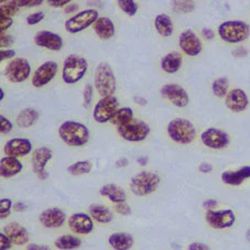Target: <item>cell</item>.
Wrapping results in <instances>:
<instances>
[{"label":"cell","mask_w":250,"mask_h":250,"mask_svg":"<svg viewBox=\"0 0 250 250\" xmlns=\"http://www.w3.org/2000/svg\"><path fill=\"white\" fill-rule=\"evenodd\" d=\"M59 136L70 146H82L89 140V130L85 125L67 120L59 128Z\"/></svg>","instance_id":"cell-1"},{"label":"cell","mask_w":250,"mask_h":250,"mask_svg":"<svg viewBox=\"0 0 250 250\" xmlns=\"http://www.w3.org/2000/svg\"><path fill=\"white\" fill-rule=\"evenodd\" d=\"M167 135L176 144L188 145L195 139L196 129L189 120L176 118L167 125Z\"/></svg>","instance_id":"cell-2"},{"label":"cell","mask_w":250,"mask_h":250,"mask_svg":"<svg viewBox=\"0 0 250 250\" xmlns=\"http://www.w3.org/2000/svg\"><path fill=\"white\" fill-rule=\"evenodd\" d=\"M160 182L161 179L157 173L142 171L131 178L130 189L137 196H146L156 192Z\"/></svg>","instance_id":"cell-3"},{"label":"cell","mask_w":250,"mask_h":250,"mask_svg":"<svg viewBox=\"0 0 250 250\" xmlns=\"http://www.w3.org/2000/svg\"><path fill=\"white\" fill-rule=\"evenodd\" d=\"M218 34L223 41L239 43L245 41L250 36V27L248 23L240 20L226 21L219 24Z\"/></svg>","instance_id":"cell-4"},{"label":"cell","mask_w":250,"mask_h":250,"mask_svg":"<svg viewBox=\"0 0 250 250\" xmlns=\"http://www.w3.org/2000/svg\"><path fill=\"white\" fill-rule=\"evenodd\" d=\"M95 87L103 97L113 96L116 92V77L108 63L102 62L96 67Z\"/></svg>","instance_id":"cell-5"},{"label":"cell","mask_w":250,"mask_h":250,"mask_svg":"<svg viewBox=\"0 0 250 250\" xmlns=\"http://www.w3.org/2000/svg\"><path fill=\"white\" fill-rule=\"evenodd\" d=\"M87 71V61L80 55H68L63 64L62 79L66 84H75Z\"/></svg>","instance_id":"cell-6"},{"label":"cell","mask_w":250,"mask_h":250,"mask_svg":"<svg viewBox=\"0 0 250 250\" xmlns=\"http://www.w3.org/2000/svg\"><path fill=\"white\" fill-rule=\"evenodd\" d=\"M98 19V12L94 9L83 10L68 19L65 22V29L70 33H77L88 28L90 24L96 22Z\"/></svg>","instance_id":"cell-7"},{"label":"cell","mask_w":250,"mask_h":250,"mask_svg":"<svg viewBox=\"0 0 250 250\" xmlns=\"http://www.w3.org/2000/svg\"><path fill=\"white\" fill-rule=\"evenodd\" d=\"M119 102L118 99L114 96L103 97L94 108V119L99 124H104L109 122L113 118L116 111L118 110Z\"/></svg>","instance_id":"cell-8"},{"label":"cell","mask_w":250,"mask_h":250,"mask_svg":"<svg viewBox=\"0 0 250 250\" xmlns=\"http://www.w3.org/2000/svg\"><path fill=\"white\" fill-rule=\"evenodd\" d=\"M31 73V66L25 59L17 58L8 64L5 75L12 83H21L28 79Z\"/></svg>","instance_id":"cell-9"},{"label":"cell","mask_w":250,"mask_h":250,"mask_svg":"<svg viewBox=\"0 0 250 250\" xmlns=\"http://www.w3.org/2000/svg\"><path fill=\"white\" fill-rule=\"evenodd\" d=\"M205 219L210 227L215 229H225L230 228L236 222V215L231 209L223 210H208Z\"/></svg>","instance_id":"cell-10"},{"label":"cell","mask_w":250,"mask_h":250,"mask_svg":"<svg viewBox=\"0 0 250 250\" xmlns=\"http://www.w3.org/2000/svg\"><path fill=\"white\" fill-rule=\"evenodd\" d=\"M117 131L123 139L131 142L145 140L150 133V127L144 122L136 124H128L122 127H117Z\"/></svg>","instance_id":"cell-11"},{"label":"cell","mask_w":250,"mask_h":250,"mask_svg":"<svg viewBox=\"0 0 250 250\" xmlns=\"http://www.w3.org/2000/svg\"><path fill=\"white\" fill-rule=\"evenodd\" d=\"M52 150L47 146H41L34 150L31 159L32 169L40 180H46L49 178V173L45 171V166L52 159Z\"/></svg>","instance_id":"cell-12"},{"label":"cell","mask_w":250,"mask_h":250,"mask_svg":"<svg viewBox=\"0 0 250 250\" xmlns=\"http://www.w3.org/2000/svg\"><path fill=\"white\" fill-rule=\"evenodd\" d=\"M201 140L210 149H224L229 145V136L217 128H208L202 133Z\"/></svg>","instance_id":"cell-13"},{"label":"cell","mask_w":250,"mask_h":250,"mask_svg":"<svg viewBox=\"0 0 250 250\" xmlns=\"http://www.w3.org/2000/svg\"><path fill=\"white\" fill-rule=\"evenodd\" d=\"M161 96L180 108L188 104V95L187 90L178 84H167L163 86L161 88Z\"/></svg>","instance_id":"cell-14"},{"label":"cell","mask_w":250,"mask_h":250,"mask_svg":"<svg viewBox=\"0 0 250 250\" xmlns=\"http://www.w3.org/2000/svg\"><path fill=\"white\" fill-rule=\"evenodd\" d=\"M58 72V64L53 61H47L37 68L32 76V85L34 87H42L53 80Z\"/></svg>","instance_id":"cell-15"},{"label":"cell","mask_w":250,"mask_h":250,"mask_svg":"<svg viewBox=\"0 0 250 250\" xmlns=\"http://www.w3.org/2000/svg\"><path fill=\"white\" fill-rule=\"evenodd\" d=\"M3 151L7 157H25L32 151V142L27 138H14L6 142Z\"/></svg>","instance_id":"cell-16"},{"label":"cell","mask_w":250,"mask_h":250,"mask_svg":"<svg viewBox=\"0 0 250 250\" xmlns=\"http://www.w3.org/2000/svg\"><path fill=\"white\" fill-rule=\"evenodd\" d=\"M179 44L183 52L189 57H195L202 51V42L192 30H185L181 33Z\"/></svg>","instance_id":"cell-17"},{"label":"cell","mask_w":250,"mask_h":250,"mask_svg":"<svg viewBox=\"0 0 250 250\" xmlns=\"http://www.w3.org/2000/svg\"><path fill=\"white\" fill-rule=\"evenodd\" d=\"M68 226L73 232L81 235H87L94 229L92 217L85 213H75L68 218Z\"/></svg>","instance_id":"cell-18"},{"label":"cell","mask_w":250,"mask_h":250,"mask_svg":"<svg viewBox=\"0 0 250 250\" xmlns=\"http://www.w3.org/2000/svg\"><path fill=\"white\" fill-rule=\"evenodd\" d=\"M66 215L58 208H47L39 215V221L45 228H60L65 223Z\"/></svg>","instance_id":"cell-19"},{"label":"cell","mask_w":250,"mask_h":250,"mask_svg":"<svg viewBox=\"0 0 250 250\" xmlns=\"http://www.w3.org/2000/svg\"><path fill=\"white\" fill-rule=\"evenodd\" d=\"M226 106L232 113H241L249 104V99L245 90L240 88H235L228 92L226 96Z\"/></svg>","instance_id":"cell-20"},{"label":"cell","mask_w":250,"mask_h":250,"mask_svg":"<svg viewBox=\"0 0 250 250\" xmlns=\"http://www.w3.org/2000/svg\"><path fill=\"white\" fill-rule=\"evenodd\" d=\"M34 42L39 46L45 47V49L52 51H60L63 46V40L59 34L51 31H45V30H42V31L36 33Z\"/></svg>","instance_id":"cell-21"},{"label":"cell","mask_w":250,"mask_h":250,"mask_svg":"<svg viewBox=\"0 0 250 250\" xmlns=\"http://www.w3.org/2000/svg\"><path fill=\"white\" fill-rule=\"evenodd\" d=\"M3 232L9 237L12 244H15L17 246H22L28 244L29 232L22 225H20L19 223L12 222L7 224V225L3 227Z\"/></svg>","instance_id":"cell-22"},{"label":"cell","mask_w":250,"mask_h":250,"mask_svg":"<svg viewBox=\"0 0 250 250\" xmlns=\"http://www.w3.org/2000/svg\"><path fill=\"white\" fill-rule=\"evenodd\" d=\"M221 178L225 184L232 185V187H238L246 179L250 178V166H245L236 171L223 172Z\"/></svg>","instance_id":"cell-23"},{"label":"cell","mask_w":250,"mask_h":250,"mask_svg":"<svg viewBox=\"0 0 250 250\" xmlns=\"http://www.w3.org/2000/svg\"><path fill=\"white\" fill-rule=\"evenodd\" d=\"M23 169L22 163L14 157H5L0 160V175L1 178H12Z\"/></svg>","instance_id":"cell-24"},{"label":"cell","mask_w":250,"mask_h":250,"mask_svg":"<svg viewBox=\"0 0 250 250\" xmlns=\"http://www.w3.org/2000/svg\"><path fill=\"white\" fill-rule=\"evenodd\" d=\"M133 237L128 232H114L108 238L110 247L115 250H129L133 246Z\"/></svg>","instance_id":"cell-25"},{"label":"cell","mask_w":250,"mask_h":250,"mask_svg":"<svg viewBox=\"0 0 250 250\" xmlns=\"http://www.w3.org/2000/svg\"><path fill=\"white\" fill-rule=\"evenodd\" d=\"M99 194L103 196L108 197L109 200L115 204L126 202V198H127V195L124 189L116 184L103 185L101 189H99Z\"/></svg>","instance_id":"cell-26"},{"label":"cell","mask_w":250,"mask_h":250,"mask_svg":"<svg viewBox=\"0 0 250 250\" xmlns=\"http://www.w3.org/2000/svg\"><path fill=\"white\" fill-rule=\"evenodd\" d=\"M94 30L98 38H101L102 40H108V39L113 38L115 34V25L109 18L106 17H102L98 18L94 25Z\"/></svg>","instance_id":"cell-27"},{"label":"cell","mask_w":250,"mask_h":250,"mask_svg":"<svg viewBox=\"0 0 250 250\" xmlns=\"http://www.w3.org/2000/svg\"><path fill=\"white\" fill-rule=\"evenodd\" d=\"M88 212L90 217L102 224L110 223L114 218V215L111 213V210L102 204H92L89 206Z\"/></svg>","instance_id":"cell-28"},{"label":"cell","mask_w":250,"mask_h":250,"mask_svg":"<svg viewBox=\"0 0 250 250\" xmlns=\"http://www.w3.org/2000/svg\"><path fill=\"white\" fill-rule=\"evenodd\" d=\"M182 64V57L178 52L167 53L161 61L162 70L167 73H175L180 70Z\"/></svg>","instance_id":"cell-29"},{"label":"cell","mask_w":250,"mask_h":250,"mask_svg":"<svg viewBox=\"0 0 250 250\" xmlns=\"http://www.w3.org/2000/svg\"><path fill=\"white\" fill-rule=\"evenodd\" d=\"M154 25L158 33L162 37H170L173 33V22L167 15H158L154 19Z\"/></svg>","instance_id":"cell-30"},{"label":"cell","mask_w":250,"mask_h":250,"mask_svg":"<svg viewBox=\"0 0 250 250\" xmlns=\"http://www.w3.org/2000/svg\"><path fill=\"white\" fill-rule=\"evenodd\" d=\"M55 247L60 250H73L82 246V240L74 235H62L54 241Z\"/></svg>","instance_id":"cell-31"},{"label":"cell","mask_w":250,"mask_h":250,"mask_svg":"<svg viewBox=\"0 0 250 250\" xmlns=\"http://www.w3.org/2000/svg\"><path fill=\"white\" fill-rule=\"evenodd\" d=\"M39 119V113L33 108H25L21 110L18 117H17V124L21 128H29L33 126Z\"/></svg>","instance_id":"cell-32"},{"label":"cell","mask_w":250,"mask_h":250,"mask_svg":"<svg viewBox=\"0 0 250 250\" xmlns=\"http://www.w3.org/2000/svg\"><path fill=\"white\" fill-rule=\"evenodd\" d=\"M133 118V111L130 107H123V108H119L116 111L113 118L110 119V122L113 125L117 127L125 126V125H128L131 123Z\"/></svg>","instance_id":"cell-33"},{"label":"cell","mask_w":250,"mask_h":250,"mask_svg":"<svg viewBox=\"0 0 250 250\" xmlns=\"http://www.w3.org/2000/svg\"><path fill=\"white\" fill-rule=\"evenodd\" d=\"M92 167L93 163L89 160H82L68 166L66 170L71 175H83L89 173L92 171Z\"/></svg>","instance_id":"cell-34"},{"label":"cell","mask_w":250,"mask_h":250,"mask_svg":"<svg viewBox=\"0 0 250 250\" xmlns=\"http://www.w3.org/2000/svg\"><path fill=\"white\" fill-rule=\"evenodd\" d=\"M228 86H229V82H228L227 77H219V79L213 82L212 90L215 96L222 98L224 96H227Z\"/></svg>","instance_id":"cell-35"},{"label":"cell","mask_w":250,"mask_h":250,"mask_svg":"<svg viewBox=\"0 0 250 250\" xmlns=\"http://www.w3.org/2000/svg\"><path fill=\"white\" fill-rule=\"evenodd\" d=\"M117 3L120 7V9L128 16L132 17L137 14L138 5L136 1H133V0H118Z\"/></svg>","instance_id":"cell-36"},{"label":"cell","mask_w":250,"mask_h":250,"mask_svg":"<svg viewBox=\"0 0 250 250\" xmlns=\"http://www.w3.org/2000/svg\"><path fill=\"white\" fill-rule=\"evenodd\" d=\"M172 7L176 12H183V14H188L191 12L195 8V2L194 1H173L172 2Z\"/></svg>","instance_id":"cell-37"},{"label":"cell","mask_w":250,"mask_h":250,"mask_svg":"<svg viewBox=\"0 0 250 250\" xmlns=\"http://www.w3.org/2000/svg\"><path fill=\"white\" fill-rule=\"evenodd\" d=\"M12 208V201L10 198H1L0 201V218H7Z\"/></svg>","instance_id":"cell-38"},{"label":"cell","mask_w":250,"mask_h":250,"mask_svg":"<svg viewBox=\"0 0 250 250\" xmlns=\"http://www.w3.org/2000/svg\"><path fill=\"white\" fill-rule=\"evenodd\" d=\"M18 5L17 1H9V2H2L1 5V14L5 15L6 17L14 16L17 10H18Z\"/></svg>","instance_id":"cell-39"},{"label":"cell","mask_w":250,"mask_h":250,"mask_svg":"<svg viewBox=\"0 0 250 250\" xmlns=\"http://www.w3.org/2000/svg\"><path fill=\"white\" fill-rule=\"evenodd\" d=\"M83 99H84V106L86 108H88L93 99V87L90 84L85 85V88L83 92Z\"/></svg>","instance_id":"cell-40"},{"label":"cell","mask_w":250,"mask_h":250,"mask_svg":"<svg viewBox=\"0 0 250 250\" xmlns=\"http://www.w3.org/2000/svg\"><path fill=\"white\" fill-rule=\"evenodd\" d=\"M12 128H14V126H12L10 120H8L3 116H0V132H1V135L9 133L12 130Z\"/></svg>","instance_id":"cell-41"},{"label":"cell","mask_w":250,"mask_h":250,"mask_svg":"<svg viewBox=\"0 0 250 250\" xmlns=\"http://www.w3.org/2000/svg\"><path fill=\"white\" fill-rule=\"evenodd\" d=\"M115 209L118 214L123 215V216H128V215L131 214V208L130 205L127 204L126 202H123V203H117L115 205Z\"/></svg>","instance_id":"cell-42"},{"label":"cell","mask_w":250,"mask_h":250,"mask_svg":"<svg viewBox=\"0 0 250 250\" xmlns=\"http://www.w3.org/2000/svg\"><path fill=\"white\" fill-rule=\"evenodd\" d=\"M43 18H44V12H42V11L34 12V14L27 17V23L30 25H34L39 22H41Z\"/></svg>","instance_id":"cell-43"},{"label":"cell","mask_w":250,"mask_h":250,"mask_svg":"<svg viewBox=\"0 0 250 250\" xmlns=\"http://www.w3.org/2000/svg\"><path fill=\"white\" fill-rule=\"evenodd\" d=\"M12 247V241L5 232H0V250H9Z\"/></svg>","instance_id":"cell-44"},{"label":"cell","mask_w":250,"mask_h":250,"mask_svg":"<svg viewBox=\"0 0 250 250\" xmlns=\"http://www.w3.org/2000/svg\"><path fill=\"white\" fill-rule=\"evenodd\" d=\"M12 22H14V21H12V19L9 18V17H6L5 15L0 14V30H1V31H5L6 29L9 28Z\"/></svg>","instance_id":"cell-45"},{"label":"cell","mask_w":250,"mask_h":250,"mask_svg":"<svg viewBox=\"0 0 250 250\" xmlns=\"http://www.w3.org/2000/svg\"><path fill=\"white\" fill-rule=\"evenodd\" d=\"M42 2V0H21V1H17V5L18 7H33L40 6Z\"/></svg>","instance_id":"cell-46"},{"label":"cell","mask_w":250,"mask_h":250,"mask_svg":"<svg viewBox=\"0 0 250 250\" xmlns=\"http://www.w3.org/2000/svg\"><path fill=\"white\" fill-rule=\"evenodd\" d=\"M188 250H210V248L208 245L200 243V241H193L192 244L188 245Z\"/></svg>","instance_id":"cell-47"},{"label":"cell","mask_w":250,"mask_h":250,"mask_svg":"<svg viewBox=\"0 0 250 250\" xmlns=\"http://www.w3.org/2000/svg\"><path fill=\"white\" fill-rule=\"evenodd\" d=\"M14 42H15L14 37L3 36V34H1V38H0V45H1V47L10 46Z\"/></svg>","instance_id":"cell-48"},{"label":"cell","mask_w":250,"mask_h":250,"mask_svg":"<svg viewBox=\"0 0 250 250\" xmlns=\"http://www.w3.org/2000/svg\"><path fill=\"white\" fill-rule=\"evenodd\" d=\"M47 3H49L51 7L60 8V7H64L66 5H70V0H49Z\"/></svg>","instance_id":"cell-49"},{"label":"cell","mask_w":250,"mask_h":250,"mask_svg":"<svg viewBox=\"0 0 250 250\" xmlns=\"http://www.w3.org/2000/svg\"><path fill=\"white\" fill-rule=\"evenodd\" d=\"M16 55V51L15 50H1L0 52V61H3V60L7 59H11Z\"/></svg>","instance_id":"cell-50"},{"label":"cell","mask_w":250,"mask_h":250,"mask_svg":"<svg viewBox=\"0 0 250 250\" xmlns=\"http://www.w3.org/2000/svg\"><path fill=\"white\" fill-rule=\"evenodd\" d=\"M198 170L202 173H210L213 171V166L208 162H202L200 167H198Z\"/></svg>","instance_id":"cell-51"},{"label":"cell","mask_w":250,"mask_h":250,"mask_svg":"<svg viewBox=\"0 0 250 250\" xmlns=\"http://www.w3.org/2000/svg\"><path fill=\"white\" fill-rule=\"evenodd\" d=\"M232 54H234L235 57H237V58H244L248 54V50L246 49V47L239 46V47H237L236 50L232 51Z\"/></svg>","instance_id":"cell-52"},{"label":"cell","mask_w":250,"mask_h":250,"mask_svg":"<svg viewBox=\"0 0 250 250\" xmlns=\"http://www.w3.org/2000/svg\"><path fill=\"white\" fill-rule=\"evenodd\" d=\"M27 250H51L49 246L45 245H37V244H30L28 245Z\"/></svg>","instance_id":"cell-53"},{"label":"cell","mask_w":250,"mask_h":250,"mask_svg":"<svg viewBox=\"0 0 250 250\" xmlns=\"http://www.w3.org/2000/svg\"><path fill=\"white\" fill-rule=\"evenodd\" d=\"M203 206L204 208H206L208 210H213L217 206V202L215 200H206L203 203Z\"/></svg>","instance_id":"cell-54"},{"label":"cell","mask_w":250,"mask_h":250,"mask_svg":"<svg viewBox=\"0 0 250 250\" xmlns=\"http://www.w3.org/2000/svg\"><path fill=\"white\" fill-rule=\"evenodd\" d=\"M27 208H28L27 204L22 203V202H18V203H16L14 205V209L16 210V212H24Z\"/></svg>","instance_id":"cell-55"},{"label":"cell","mask_w":250,"mask_h":250,"mask_svg":"<svg viewBox=\"0 0 250 250\" xmlns=\"http://www.w3.org/2000/svg\"><path fill=\"white\" fill-rule=\"evenodd\" d=\"M77 9H79V5H76V3H70V5L65 7V14H72V12L76 11Z\"/></svg>","instance_id":"cell-56"},{"label":"cell","mask_w":250,"mask_h":250,"mask_svg":"<svg viewBox=\"0 0 250 250\" xmlns=\"http://www.w3.org/2000/svg\"><path fill=\"white\" fill-rule=\"evenodd\" d=\"M128 159H126V158H120L119 160H117L116 161V167H127L128 166Z\"/></svg>","instance_id":"cell-57"},{"label":"cell","mask_w":250,"mask_h":250,"mask_svg":"<svg viewBox=\"0 0 250 250\" xmlns=\"http://www.w3.org/2000/svg\"><path fill=\"white\" fill-rule=\"evenodd\" d=\"M203 36L208 39V40H212V39L214 38V32L213 30L210 29H204L203 30Z\"/></svg>","instance_id":"cell-58"},{"label":"cell","mask_w":250,"mask_h":250,"mask_svg":"<svg viewBox=\"0 0 250 250\" xmlns=\"http://www.w3.org/2000/svg\"><path fill=\"white\" fill-rule=\"evenodd\" d=\"M137 161L139 162L140 166H146L148 163V157H139Z\"/></svg>","instance_id":"cell-59"},{"label":"cell","mask_w":250,"mask_h":250,"mask_svg":"<svg viewBox=\"0 0 250 250\" xmlns=\"http://www.w3.org/2000/svg\"><path fill=\"white\" fill-rule=\"evenodd\" d=\"M135 102L136 103H138V104H140L141 106H145V105H146V101L145 98H142V97H135Z\"/></svg>","instance_id":"cell-60"},{"label":"cell","mask_w":250,"mask_h":250,"mask_svg":"<svg viewBox=\"0 0 250 250\" xmlns=\"http://www.w3.org/2000/svg\"><path fill=\"white\" fill-rule=\"evenodd\" d=\"M246 238H247V240L250 243V229H248L247 232H246Z\"/></svg>","instance_id":"cell-61"},{"label":"cell","mask_w":250,"mask_h":250,"mask_svg":"<svg viewBox=\"0 0 250 250\" xmlns=\"http://www.w3.org/2000/svg\"><path fill=\"white\" fill-rule=\"evenodd\" d=\"M2 98H3V90L1 89V99H2Z\"/></svg>","instance_id":"cell-62"}]
</instances>
